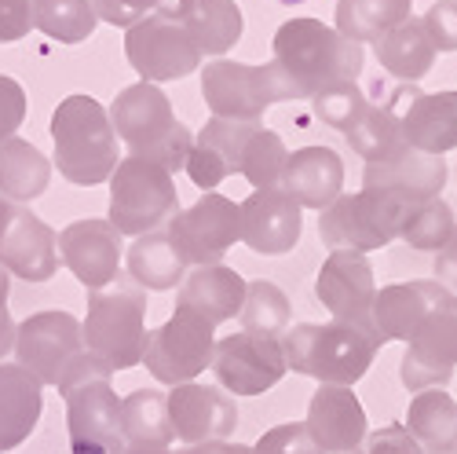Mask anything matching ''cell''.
Segmentation results:
<instances>
[{"mask_svg":"<svg viewBox=\"0 0 457 454\" xmlns=\"http://www.w3.org/2000/svg\"><path fill=\"white\" fill-rule=\"evenodd\" d=\"M52 143L62 180L78 187L110 183L118 169V132H113L110 110L92 96H66L52 114Z\"/></svg>","mask_w":457,"mask_h":454,"instance_id":"cell-1","label":"cell"},{"mask_svg":"<svg viewBox=\"0 0 457 454\" xmlns=\"http://www.w3.org/2000/svg\"><path fill=\"white\" fill-rule=\"evenodd\" d=\"M110 370L81 352L70 363L59 382V396L66 399V436L70 454H125L121 433V399L110 385Z\"/></svg>","mask_w":457,"mask_h":454,"instance_id":"cell-2","label":"cell"},{"mask_svg":"<svg viewBox=\"0 0 457 454\" xmlns=\"http://www.w3.org/2000/svg\"><path fill=\"white\" fill-rule=\"evenodd\" d=\"M271 48H275V63L293 78L303 99H312L319 88L333 81H355L366 66L362 45L348 41L337 26H326L319 19L282 22Z\"/></svg>","mask_w":457,"mask_h":454,"instance_id":"cell-3","label":"cell"},{"mask_svg":"<svg viewBox=\"0 0 457 454\" xmlns=\"http://www.w3.org/2000/svg\"><path fill=\"white\" fill-rule=\"evenodd\" d=\"M110 122L118 139L132 150V158H146L169 172L187 169L195 132L172 114V103L158 85L139 81L121 88L110 103Z\"/></svg>","mask_w":457,"mask_h":454,"instance_id":"cell-4","label":"cell"},{"mask_svg":"<svg viewBox=\"0 0 457 454\" xmlns=\"http://www.w3.org/2000/svg\"><path fill=\"white\" fill-rule=\"evenodd\" d=\"M282 356L286 366L315 377L319 385H345L352 389L359 377L373 366L377 356V340L370 330L352 326V323H300L286 330L282 337Z\"/></svg>","mask_w":457,"mask_h":454,"instance_id":"cell-5","label":"cell"},{"mask_svg":"<svg viewBox=\"0 0 457 454\" xmlns=\"http://www.w3.org/2000/svg\"><path fill=\"white\" fill-rule=\"evenodd\" d=\"M81 337L85 352L110 374L139 366L146 349V293L136 282H110L92 290Z\"/></svg>","mask_w":457,"mask_h":454,"instance_id":"cell-6","label":"cell"},{"mask_svg":"<svg viewBox=\"0 0 457 454\" xmlns=\"http://www.w3.org/2000/svg\"><path fill=\"white\" fill-rule=\"evenodd\" d=\"M202 99L212 118L227 122H260L275 103L303 99L289 73L271 59L263 66L212 59L202 70Z\"/></svg>","mask_w":457,"mask_h":454,"instance_id":"cell-7","label":"cell"},{"mask_svg":"<svg viewBox=\"0 0 457 454\" xmlns=\"http://www.w3.org/2000/svg\"><path fill=\"white\" fill-rule=\"evenodd\" d=\"M179 213V191L169 169L146 162V158H125L110 176V213L106 220L121 239L150 235L162 223H169Z\"/></svg>","mask_w":457,"mask_h":454,"instance_id":"cell-8","label":"cell"},{"mask_svg":"<svg viewBox=\"0 0 457 454\" xmlns=\"http://www.w3.org/2000/svg\"><path fill=\"white\" fill-rule=\"evenodd\" d=\"M403 220L406 206L377 195V191H355V195H340L329 209H322L319 220V235L329 253H370V249H385L403 235Z\"/></svg>","mask_w":457,"mask_h":454,"instance_id":"cell-9","label":"cell"},{"mask_svg":"<svg viewBox=\"0 0 457 454\" xmlns=\"http://www.w3.org/2000/svg\"><path fill=\"white\" fill-rule=\"evenodd\" d=\"M125 59L139 73V81L162 85V81H183L187 73H198L205 55L183 15L158 12L125 29Z\"/></svg>","mask_w":457,"mask_h":454,"instance_id":"cell-10","label":"cell"},{"mask_svg":"<svg viewBox=\"0 0 457 454\" xmlns=\"http://www.w3.org/2000/svg\"><path fill=\"white\" fill-rule=\"evenodd\" d=\"M216 326L202 319L190 308H176L172 319H165L158 330H146V349H143V366L154 374L162 385H187L212 366L216 356Z\"/></svg>","mask_w":457,"mask_h":454,"instance_id":"cell-11","label":"cell"},{"mask_svg":"<svg viewBox=\"0 0 457 454\" xmlns=\"http://www.w3.org/2000/svg\"><path fill=\"white\" fill-rule=\"evenodd\" d=\"M15 363L29 370L45 389L62 382V374L70 363L85 352V337H81V319H73L70 312H37L15 326Z\"/></svg>","mask_w":457,"mask_h":454,"instance_id":"cell-12","label":"cell"},{"mask_svg":"<svg viewBox=\"0 0 457 454\" xmlns=\"http://www.w3.org/2000/svg\"><path fill=\"white\" fill-rule=\"evenodd\" d=\"M172 246L179 249V256L187 260V268H205V264H220L227 256L235 242H242V231H238V206L227 198V195H216V191H205L190 209H179L172 220H169V231Z\"/></svg>","mask_w":457,"mask_h":454,"instance_id":"cell-13","label":"cell"},{"mask_svg":"<svg viewBox=\"0 0 457 454\" xmlns=\"http://www.w3.org/2000/svg\"><path fill=\"white\" fill-rule=\"evenodd\" d=\"M286 356L278 337L231 333L216 340L212 374L227 396H263L286 377Z\"/></svg>","mask_w":457,"mask_h":454,"instance_id":"cell-14","label":"cell"},{"mask_svg":"<svg viewBox=\"0 0 457 454\" xmlns=\"http://www.w3.org/2000/svg\"><path fill=\"white\" fill-rule=\"evenodd\" d=\"M457 370V297L439 305L406 340V356L399 363V382L410 392L443 389Z\"/></svg>","mask_w":457,"mask_h":454,"instance_id":"cell-15","label":"cell"},{"mask_svg":"<svg viewBox=\"0 0 457 454\" xmlns=\"http://www.w3.org/2000/svg\"><path fill=\"white\" fill-rule=\"evenodd\" d=\"M443 187H446V162L439 155H425V150L413 147H399L385 158L366 162L362 169V191L388 195L406 209L439 198Z\"/></svg>","mask_w":457,"mask_h":454,"instance_id":"cell-16","label":"cell"},{"mask_svg":"<svg viewBox=\"0 0 457 454\" xmlns=\"http://www.w3.org/2000/svg\"><path fill=\"white\" fill-rule=\"evenodd\" d=\"M121 253H125V239L113 231L110 220L88 216V220L66 223L59 231V260L88 293L118 279Z\"/></svg>","mask_w":457,"mask_h":454,"instance_id":"cell-17","label":"cell"},{"mask_svg":"<svg viewBox=\"0 0 457 454\" xmlns=\"http://www.w3.org/2000/svg\"><path fill=\"white\" fill-rule=\"evenodd\" d=\"M169 403V422L179 443H212V440H231L238 429V407L220 385H198L187 382L165 392Z\"/></svg>","mask_w":457,"mask_h":454,"instance_id":"cell-18","label":"cell"},{"mask_svg":"<svg viewBox=\"0 0 457 454\" xmlns=\"http://www.w3.org/2000/svg\"><path fill=\"white\" fill-rule=\"evenodd\" d=\"M0 268L26 282H48L59 268V235L26 206H12L0 227Z\"/></svg>","mask_w":457,"mask_h":454,"instance_id":"cell-19","label":"cell"},{"mask_svg":"<svg viewBox=\"0 0 457 454\" xmlns=\"http://www.w3.org/2000/svg\"><path fill=\"white\" fill-rule=\"evenodd\" d=\"M315 297L337 323H352L370 330V308L377 297L373 268L362 253H329L315 279Z\"/></svg>","mask_w":457,"mask_h":454,"instance_id":"cell-20","label":"cell"},{"mask_svg":"<svg viewBox=\"0 0 457 454\" xmlns=\"http://www.w3.org/2000/svg\"><path fill=\"white\" fill-rule=\"evenodd\" d=\"M453 293L443 282H395L377 290L370 308V333L380 345L388 340H410L413 330L421 326L439 305H446Z\"/></svg>","mask_w":457,"mask_h":454,"instance_id":"cell-21","label":"cell"},{"mask_svg":"<svg viewBox=\"0 0 457 454\" xmlns=\"http://www.w3.org/2000/svg\"><path fill=\"white\" fill-rule=\"evenodd\" d=\"M238 231L253 253L282 256L300 242L303 209L286 191H253L238 206Z\"/></svg>","mask_w":457,"mask_h":454,"instance_id":"cell-22","label":"cell"},{"mask_svg":"<svg viewBox=\"0 0 457 454\" xmlns=\"http://www.w3.org/2000/svg\"><path fill=\"white\" fill-rule=\"evenodd\" d=\"M256 125L260 122L209 118L195 132V147H190V158H187V176L195 180V187H202V191H216L227 176H235L238 165H242V147H245V139Z\"/></svg>","mask_w":457,"mask_h":454,"instance_id":"cell-23","label":"cell"},{"mask_svg":"<svg viewBox=\"0 0 457 454\" xmlns=\"http://www.w3.org/2000/svg\"><path fill=\"white\" fill-rule=\"evenodd\" d=\"M303 425H308L319 454L355 450L366 440V410L352 389L319 385V392L308 403V422Z\"/></svg>","mask_w":457,"mask_h":454,"instance_id":"cell-24","label":"cell"},{"mask_svg":"<svg viewBox=\"0 0 457 454\" xmlns=\"http://www.w3.org/2000/svg\"><path fill=\"white\" fill-rule=\"evenodd\" d=\"M282 191L300 209H329L345 191V162L329 147H300L286 162Z\"/></svg>","mask_w":457,"mask_h":454,"instance_id":"cell-25","label":"cell"},{"mask_svg":"<svg viewBox=\"0 0 457 454\" xmlns=\"http://www.w3.org/2000/svg\"><path fill=\"white\" fill-rule=\"evenodd\" d=\"M245 290L249 282L235 272L223 268V264H205V268H190L187 279L179 282V297L176 308H190L202 319H209L212 326L235 319L245 305Z\"/></svg>","mask_w":457,"mask_h":454,"instance_id":"cell-26","label":"cell"},{"mask_svg":"<svg viewBox=\"0 0 457 454\" xmlns=\"http://www.w3.org/2000/svg\"><path fill=\"white\" fill-rule=\"evenodd\" d=\"M45 410V385L19 363H0V454L22 447Z\"/></svg>","mask_w":457,"mask_h":454,"instance_id":"cell-27","label":"cell"},{"mask_svg":"<svg viewBox=\"0 0 457 454\" xmlns=\"http://www.w3.org/2000/svg\"><path fill=\"white\" fill-rule=\"evenodd\" d=\"M403 139L425 155L457 150V92H410V106L399 118Z\"/></svg>","mask_w":457,"mask_h":454,"instance_id":"cell-28","label":"cell"},{"mask_svg":"<svg viewBox=\"0 0 457 454\" xmlns=\"http://www.w3.org/2000/svg\"><path fill=\"white\" fill-rule=\"evenodd\" d=\"M52 183V162L33 143L12 136L0 143V198L12 206H26L41 198Z\"/></svg>","mask_w":457,"mask_h":454,"instance_id":"cell-29","label":"cell"},{"mask_svg":"<svg viewBox=\"0 0 457 454\" xmlns=\"http://www.w3.org/2000/svg\"><path fill=\"white\" fill-rule=\"evenodd\" d=\"M373 52H377V63L385 66L392 78L410 81V85L421 81L439 55L421 19H406L395 29H388L380 41H373Z\"/></svg>","mask_w":457,"mask_h":454,"instance_id":"cell-30","label":"cell"},{"mask_svg":"<svg viewBox=\"0 0 457 454\" xmlns=\"http://www.w3.org/2000/svg\"><path fill=\"white\" fill-rule=\"evenodd\" d=\"M129 275L139 290H176L183 279H187V260L179 256V249L172 246V239L165 231H150V235H139L132 246H129Z\"/></svg>","mask_w":457,"mask_h":454,"instance_id":"cell-31","label":"cell"},{"mask_svg":"<svg viewBox=\"0 0 457 454\" xmlns=\"http://www.w3.org/2000/svg\"><path fill=\"white\" fill-rule=\"evenodd\" d=\"M406 429L428 454H453L457 450V399L443 389H425L410 399Z\"/></svg>","mask_w":457,"mask_h":454,"instance_id":"cell-32","label":"cell"},{"mask_svg":"<svg viewBox=\"0 0 457 454\" xmlns=\"http://www.w3.org/2000/svg\"><path fill=\"white\" fill-rule=\"evenodd\" d=\"M183 19H187L190 33H195L202 55H212V59L231 52L242 41V29H245L242 8L235 0H195Z\"/></svg>","mask_w":457,"mask_h":454,"instance_id":"cell-33","label":"cell"},{"mask_svg":"<svg viewBox=\"0 0 457 454\" xmlns=\"http://www.w3.org/2000/svg\"><path fill=\"white\" fill-rule=\"evenodd\" d=\"M413 0H337V29L355 45L380 41L410 19Z\"/></svg>","mask_w":457,"mask_h":454,"instance_id":"cell-34","label":"cell"},{"mask_svg":"<svg viewBox=\"0 0 457 454\" xmlns=\"http://www.w3.org/2000/svg\"><path fill=\"white\" fill-rule=\"evenodd\" d=\"M29 15L33 29L59 45H81L99 26L96 0H29Z\"/></svg>","mask_w":457,"mask_h":454,"instance_id":"cell-35","label":"cell"},{"mask_svg":"<svg viewBox=\"0 0 457 454\" xmlns=\"http://www.w3.org/2000/svg\"><path fill=\"white\" fill-rule=\"evenodd\" d=\"M121 433L125 443H162L169 447L176 440L169 422V403L158 389H136L121 399Z\"/></svg>","mask_w":457,"mask_h":454,"instance_id":"cell-36","label":"cell"},{"mask_svg":"<svg viewBox=\"0 0 457 454\" xmlns=\"http://www.w3.org/2000/svg\"><path fill=\"white\" fill-rule=\"evenodd\" d=\"M345 139L352 143L355 155H362L366 162H377V158L392 155V150L406 147L395 106H373V103H366L359 118L345 129Z\"/></svg>","mask_w":457,"mask_h":454,"instance_id":"cell-37","label":"cell"},{"mask_svg":"<svg viewBox=\"0 0 457 454\" xmlns=\"http://www.w3.org/2000/svg\"><path fill=\"white\" fill-rule=\"evenodd\" d=\"M289 150L278 132L256 125L242 147V165L238 172L253 183V191H282V176H286Z\"/></svg>","mask_w":457,"mask_h":454,"instance_id":"cell-38","label":"cell"},{"mask_svg":"<svg viewBox=\"0 0 457 454\" xmlns=\"http://www.w3.org/2000/svg\"><path fill=\"white\" fill-rule=\"evenodd\" d=\"M242 333L253 337H282L289 330V297L275 282H249L245 305L238 312Z\"/></svg>","mask_w":457,"mask_h":454,"instance_id":"cell-39","label":"cell"},{"mask_svg":"<svg viewBox=\"0 0 457 454\" xmlns=\"http://www.w3.org/2000/svg\"><path fill=\"white\" fill-rule=\"evenodd\" d=\"M453 209L443 202V198H432L425 206H413L406 209V220H403V242H410V249H421V253H439L446 246V239L453 235Z\"/></svg>","mask_w":457,"mask_h":454,"instance_id":"cell-40","label":"cell"},{"mask_svg":"<svg viewBox=\"0 0 457 454\" xmlns=\"http://www.w3.org/2000/svg\"><path fill=\"white\" fill-rule=\"evenodd\" d=\"M370 99H366V92L355 85V81H333V85H326V88H319L315 96H312V106H315V114L326 122V125H333L337 132H345L359 114H362V106H366Z\"/></svg>","mask_w":457,"mask_h":454,"instance_id":"cell-41","label":"cell"},{"mask_svg":"<svg viewBox=\"0 0 457 454\" xmlns=\"http://www.w3.org/2000/svg\"><path fill=\"white\" fill-rule=\"evenodd\" d=\"M195 0H96V12H99V22H110V26H136L139 19L146 15H187Z\"/></svg>","mask_w":457,"mask_h":454,"instance_id":"cell-42","label":"cell"},{"mask_svg":"<svg viewBox=\"0 0 457 454\" xmlns=\"http://www.w3.org/2000/svg\"><path fill=\"white\" fill-rule=\"evenodd\" d=\"M253 454H319V447L303 422H286V425H275L263 433L256 440Z\"/></svg>","mask_w":457,"mask_h":454,"instance_id":"cell-43","label":"cell"},{"mask_svg":"<svg viewBox=\"0 0 457 454\" xmlns=\"http://www.w3.org/2000/svg\"><path fill=\"white\" fill-rule=\"evenodd\" d=\"M421 22L432 37L436 52H457V0H436Z\"/></svg>","mask_w":457,"mask_h":454,"instance_id":"cell-44","label":"cell"},{"mask_svg":"<svg viewBox=\"0 0 457 454\" xmlns=\"http://www.w3.org/2000/svg\"><path fill=\"white\" fill-rule=\"evenodd\" d=\"M26 122V88L0 73V143L12 139Z\"/></svg>","mask_w":457,"mask_h":454,"instance_id":"cell-45","label":"cell"},{"mask_svg":"<svg viewBox=\"0 0 457 454\" xmlns=\"http://www.w3.org/2000/svg\"><path fill=\"white\" fill-rule=\"evenodd\" d=\"M366 454H428L406 425H385L366 436Z\"/></svg>","mask_w":457,"mask_h":454,"instance_id":"cell-46","label":"cell"},{"mask_svg":"<svg viewBox=\"0 0 457 454\" xmlns=\"http://www.w3.org/2000/svg\"><path fill=\"white\" fill-rule=\"evenodd\" d=\"M33 29L29 0H0V45H15Z\"/></svg>","mask_w":457,"mask_h":454,"instance_id":"cell-47","label":"cell"},{"mask_svg":"<svg viewBox=\"0 0 457 454\" xmlns=\"http://www.w3.org/2000/svg\"><path fill=\"white\" fill-rule=\"evenodd\" d=\"M436 282H443L453 297H457V227L446 239V246L436 253Z\"/></svg>","mask_w":457,"mask_h":454,"instance_id":"cell-48","label":"cell"},{"mask_svg":"<svg viewBox=\"0 0 457 454\" xmlns=\"http://www.w3.org/2000/svg\"><path fill=\"white\" fill-rule=\"evenodd\" d=\"M176 454H253V447L245 443H231V440H212V443H195V447H183Z\"/></svg>","mask_w":457,"mask_h":454,"instance_id":"cell-49","label":"cell"},{"mask_svg":"<svg viewBox=\"0 0 457 454\" xmlns=\"http://www.w3.org/2000/svg\"><path fill=\"white\" fill-rule=\"evenodd\" d=\"M15 349V323H12V312L0 308V363H4V356Z\"/></svg>","mask_w":457,"mask_h":454,"instance_id":"cell-50","label":"cell"},{"mask_svg":"<svg viewBox=\"0 0 457 454\" xmlns=\"http://www.w3.org/2000/svg\"><path fill=\"white\" fill-rule=\"evenodd\" d=\"M125 454H176L172 447H162V443H129Z\"/></svg>","mask_w":457,"mask_h":454,"instance_id":"cell-51","label":"cell"},{"mask_svg":"<svg viewBox=\"0 0 457 454\" xmlns=\"http://www.w3.org/2000/svg\"><path fill=\"white\" fill-rule=\"evenodd\" d=\"M8 290H12V275L0 268V308H8Z\"/></svg>","mask_w":457,"mask_h":454,"instance_id":"cell-52","label":"cell"},{"mask_svg":"<svg viewBox=\"0 0 457 454\" xmlns=\"http://www.w3.org/2000/svg\"><path fill=\"white\" fill-rule=\"evenodd\" d=\"M8 213H12V202H4V198H0V227H4V220H8Z\"/></svg>","mask_w":457,"mask_h":454,"instance_id":"cell-53","label":"cell"},{"mask_svg":"<svg viewBox=\"0 0 457 454\" xmlns=\"http://www.w3.org/2000/svg\"><path fill=\"white\" fill-rule=\"evenodd\" d=\"M337 454H366V450H359V447H355V450H337Z\"/></svg>","mask_w":457,"mask_h":454,"instance_id":"cell-54","label":"cell"},{"mask_svg":"<svg viewBox=\"0 0 457 454\" xmlns=\"http://www.w3.org/2000/svg\"><path fill=\"white\" fill-rule=\"evenodd\" d=\"M278 4H303V0H278Z\"/></svg>","mask_w":457,"mask_h":454,"instance_id":"cell-55","label":"cell"}]
</instances>
